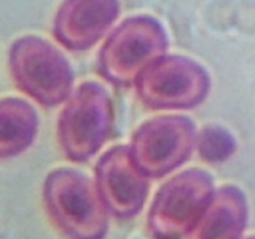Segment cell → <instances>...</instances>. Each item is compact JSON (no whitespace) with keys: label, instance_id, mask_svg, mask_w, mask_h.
<instances>
[{"label":"cell","instance_id":"5b68a950","mask_svg":"<svg viewBox=\"0 0 255 239\" xmlns=\"http://www.w3.org/2000/svg\"><path fill=\"white\" fill-rule=\"evenodd\" d=\"M211 174L192 168L161 187L148 213V231L154 239H181L188 236L214 194Z\"/></svg>","mask_w":255,"mask_h":239},{"label":"cell","instance_id":"3957f363","mask_svg":"<svg viewBox=\"0 0 255 239\" xmlns=\"http://www.w3.org/2000/svg\"><path fill=\"white\" fill-rule=\"evenodd\" d=\"M9 65L17 87L37 104L56 106L71 96V66L46 40L32 35L17 39L10 47Z\"/></svg>","mask_w":255,"mask_h":239},{"label":"cell","instance_id":"30bf717a","mask_svg":"<svg viewBox=\"0 0 255 239\" xmlns=\"http://www.w3.org/2000/svg\"><path fill=\"white\" fill-rule=\"evenodd\" d=\"M248 222L246 194L236 186H223L188 234V239H241Z\"/></svg>","mask_w":255,"mask_h":239},{"label":"cell","instance_id":"52a82bcc","mask_svg":"<svg viewBox=\"0 0 255 239\" xmlns=\"http://www.w3.org/2000/svg\"><path fill=\"white\" fill-rule=\"evenodd\" d=\"M196 126L178 115L159 116L144 122L132 136L129 149L141 171L151 178L178 168L197 144Z\"/></svg>","mask_w":255,"mask_h":239},{"label":"cell","instance_id":"8992f818","mask_svg":"<svg viewBox=\"0 0 255 239\" xmlns=\"http://www.w3.org/2000/svg\"><path fill=\"white\" fill-rule=\"evenodd\" d=\"M134 85L138 97L149 109L186 110L206 100L211 77L194 60L172 55L154 62Z\"/></svg>","mask_w":255,"mask_h":239},{"label":"cell","instance_id":"9c48e42d","mask_svg":"<svg viewBox=\"0 0 255 239\" xmlns=\"http://www.w3.org/2000/svg\"><path fill=\"white\" fill-rule=\"evenodd\" d=\"M120 15V0H64L54 20V36L66 49L94 46Z\"/></svg>","mask_w":255,"mask_h":239},{"label":"cell","instance_id":"7a4b0ae2","mask_svg":"<svg viewBox=\"0 0 255 239\" xmlns=\"http://www.w3.org/2000/svg\"><path fill=\"white\" fill-rule=\"evenodd\" d=\"M167 47L168 37L158 20L148 15L129 17L102 45L99 71L116 86H129L166 55Z\"/></svg>","mask_w":255,"mask_h":239},{"label":"cell","instance_id":"8fae6325","mask_svg":"<svg viewBox=\"0 0 255 239\" xmlns=\"http://www.w3.org/2000/svg\"><path fill=\"white\" fill-rule=\"evenodd\" d=\"M39 128V117L30 104L16 97L0 102V157L12 158L22 153L34 142Z\"/></svg>","mask_w":255,"mask_h":239},{"label":"cell","instance_id":"277c9868","mask_svg":"<svg viewBox=\"0 0 255 239\" xmlns=\"http://www.w3.org/2000/svg\"><path fill=\"white\" fill-rule=\"evenodd\" d=\"M112 102L100 84L80 85L67 100L57 123L59 142L65 156L72 162L91 158L111 133Z\"/></svg>","mask_w":255,"mask_h":239},{"label":"cell","instance_id":"7c38bea8","mask_svg":"<svg viewBox=\"0 0 255 239\" xmlns=\"http://www.w3.org/2000/svg\"><path fill=\"white\" fill-rule=\"evenodd\" d=\"M197 148L203 161L219 163L231 158L237 149V141L233 134L223 127L207 126L197 137Z\"/></svg>","mask_w":255,"mask_h":239},{"label":"cell","instance_id":"4fadbf2b","mask_svg":"<svg viewBox=\"0 0 255 239\" xmlns=\"http://www.w3.org/2000/svg\"><path fill=\"white\" fill-rule=\"evenodd\" d=\"M244 239H255V236H253V237H248V238H244Z\"/></svg>","mask_w":255,"mask_h":239},{"label":"cell","instance_id":"6da1fadb","mask_svg":"<svg viewBox=\"0 0 255 239\" xmlns=\"http://www.w3.org/2000/svg\"><path fill=\"white\" fill-rule=\"evenodd\" d=\"M42 198L50 218L67 238L105 239L110 212L89 177L75 169H55L45 179Z\"/></svg>","mask_w":255,"mask_h":239},{"label":"cell","instance_id":"ba28073f","mask_svg":"<svg viewBox=\"0 0 255 239\" xmlns=\"http://www.w3.org/2000/svg\"><path fill=\"white\" fill-rule=\"evenodd\" d=\"M96 186L112 216L128 219L143 208L148 194V177L141 171L127 146L107 151L95 168Z\"/></svg>","mask_w":255,"mask_h":239}]
</instances>
